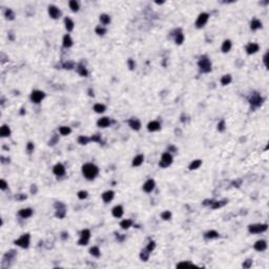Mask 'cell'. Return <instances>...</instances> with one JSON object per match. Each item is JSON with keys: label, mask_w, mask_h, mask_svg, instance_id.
<instances>
[{"label": "cell", "mask_w": 269, "mask_h": 269, "mask_svg": "<svg viewBox=\"0 0 269 269\" xmlns=\"http://www.w3.org/2000/svg\"><path fill=\"white\" fill-rule=\"evenodd\" d=\"M82 174L87 180H94L99 174V168L93 163H85L82 166Z\"/></svg>", "instance_id": "6da1fadb"}, {"label": "cell", "mask_w": 269, "mask_h": 269, "mask_svg": "<svg viewBox=\"0 0 269 269\" xmlns=\"http://www.w3.org/2000/svg\"><path fill=\"white\" fill-rule=\"evenodd\" d=\"M198 65H199L200 70L202 73H209V72H211V62H210L209 58L206 55H204V56L200 58Z\"/></svg>", "instance_id": "7a4b0ae2"}, {"label": "cell", "mask_w": 269, "mask_h": 269, "mask_svg": "<svg viewBox=\"0 0 269 269\" xmlns=\"http://www.w3.org/2000/svg\"><path fill=\"white\" fill-rule=\"evenodd\" d=\"M30 239H31V235H30V233H24L22 234L21 237L18 239V240H16L14 243H15V245H17V246L21 247V248H29L30 246Z\"/></svg>", "instance_id": "3957f363"}, {"label": "cell", "mask_w": 269, "mask_h": 269, "mask_svg": "<svg viewBox=\"0 0 269 269\" xmlns=\"http://www.w3.org/2000/svg\"><path fill=\"white\" fill-rule=\"evenodd\" d=\"M172 163V156L170 155V152H164L161 156V160L159 162V166L162 168H166Z\"/></svg>", "instance_id": "277c9868"}, {"label": "cell", "mask_w": 269, "mask_h": 269, "mask_svg": "<svg viewBox=\"0 0 269 269\" xmlns=\"http://www.w3.org/2000/svg\"><path fill=\"white\" fill-rule=\"evenodd\" d=\"M263 97L260 94H258V93H254V94H252V95L250 96L249 99H248V101H249L250 105L252 106V107H259V106H261L263 103Z\"/></svg>", "instance_id": "5b68a950"}, {"label": "cell", "mask_w": 269, "mask_h": 269, "mask_svg": "<svg viewBox=\"0 0 269 269\" xmlns=\"http://www.w3.org/2000/svg\"><path fill=\"white\" fill-rule=\"evenodd\" d=\"M268 225L267 224H252L248 226V230L250 233H262L267 230Z\"/></svg>", "instance_id": "8992f818"}, {"label": "cell", "mask_w": 269, "mask_h": 269, "mask_svg": "<svg viewBox=\"0 0 269 269\" xmlns=\"http://www.w3.org/2000/svg\"><path fill=\"white\" fill-rule=\"evenodd\" d=\"M89 239H91V231L89 229H83L80 233V239L78 241V245L80 246H85L87 245L89 242Z\"/></svg>", "instance_id": "52a82bcc"}, {"label": "cell", "mask_w": 269, "mask_h": 269, "mask_svg": "<svg viewBox=\"0 0 269 269\" xmlns=\"http://www.w3.org/2000/svg\"><path fill=\"white\" fill-rule=\"evenodd\" d=\"M55 208H56V217L59 219H63L66 215V207L63 203L61 202H56L54 204Z\"/></svg>", "instance_id": "ba28073f"}, {"label": "cell", "mask_w": 269, "mask_h": 269, "mask_svg": "<svg viewBox=\"0 0 269 269\" xmlns=\"http://www.w3.org/2000/svg\"><path fill=\"white\" fill-rule=\"evenodd\" d=\"M209 19V15L207 13H201L198 16L196 20V28L197 29H202L205 26V24L207 23Z\"/></svg>", "instance_id": "9c48e42d"}, {"label": "cell", "mask_w": 269, "mask_h": 269, "mask_svg": "<svg viewBox=\"0 0 269 269\" xmlns=\"http://www.w3.org/2000/svg\"><path fill=\"white\" fill-rule=\"evenodd\" d=\"M45 94L44 92L42 91H33L32 94H31V100H32L34 103H40V102L44 99Z\"/></svg>", "instance_id": "30bf717a"}, {"label": "cell", "mask_w": 269, "mask_h": 269, "mask_svg": "<svg viewBox=\"0 0 269 269\" xmlns=\"http://www.w3.org/2000/svg\"><path fill=\"white\" fill-rule=\"evenodd\" d=\"M48 15L52 19H58L61 16V11L56 5H50L48 7Z\"/></svg>", "instance_id": "8fae6325"}, {"label": "cell", "mask_w": 269, "mask_h": 269, "mask_svg": "<svg viewBox=\"0 0 269 269\" xmlns=\"http://www.w3.org/2000/svg\"><path fill=\"white\" fill-rule=\"evenodd\" d=\"M156 187V182L152 179H149V180H147L144 183V185H143V190L145 191V193H152V190L155 189Z\"/></svg>", "instance_id": "7c38bea8"}, {"label": "cell", "mask_w": 269, "mask_h": 269, "mask_svg": "<svg viewBox=\"0 0 269 269\" xmlns=\"http://www.w3.org/2000/svg\"><path fill=\"white\" fill-rule=\"evenodd\" d=\"M53 172H54L56 176H58V177L64 176V174H65V167H64L61 163H57V164L54 166V168H53Z\"/></svg>", "instance_id": "4fadbf2b"}, {"label": "cell", "mask_w": 269, "mask_h": 269, "mask_svg": "<svg viewBox=\"0 0 269 269\" xmlns=\"http://www.w3.org/2000/svg\"><path fill=\"white\" fill-rule=\"evenodd\" d=\"M253 248H254L256 251L262 252V251L266 250V248H267V243H266V241H264V240H259V241H256V244L253 245Z\"/></svg>", "instance_id": "5bb4252c"}, {"label": "cell", "mask_w": 269, "mask_h": 269, "mask_svg": "<svg viewBox=\"0 0 269 269\" xmlns=\"http://www.w3.org/2000/svg\"><path fill=\"white\" fill-rule=\"evenodd\" d=\"M259 50H260V46L258 43H249L246 48V53L248 55H253V54H256V53H258Z\"/></svg>", "instance_id": "9a60e30c"}, {"label": "cell", "mask_w": 269, "mask_h": 269, "mask_svg": "<svg viewBox=\"0 0 269 269\" xmlns=\"http://www.w3.org/2000/svg\"><path fill=\"white\" fill-rule=\"evenodd\" d=\"M115 197V193L113 190H106L104 193H102V200L104 201L105 203H109L111 200L114 199Z\"/></svg>", "instance_id": "2e32d148"}, {"label": "cell", "mask_w": 269, "mask_h": 269, "mask_svg": "<svg viewBox=\"0 0 269 269\" xmlns=\"http://www.w3.org/2000/svg\"><path fill=\"white\" fill-rule=\"evenodd\" d=\"M160 128H161V124L159 123L158 121H152V122H149L147 124V129H148V131H152V133L158 131Z\"/></svg>", "instance_id": "e0dca14e"}, {"label": "cell", "mask_w": 269, "mask_h": 269, "mask_svg": "<svg viewBox=\"0 0 269 269\" xmlns=\"http://www.w3.org/2000/svg\"><path fill=\"white\" fill-rule=\"evenodd\" d=\"M128 125L130 126V128L133 130H139L140 128H141V122H140V120H138V119H136V118H133V119H130L129 121H128Z\"/></svg>", "instance_id": "ac0fdd59"}, {"label": "cell", "mask_w": 269, "mask_h": 269, "mask_svg": "<svg viewBox=\"0 0 269 269\" xmlns=\"http://www.w3.org/2000/svg\"><path fill=\"white\" fill-rule=\"evenodd\" d=\"M18 215H19L20 218H22V219H28V218H30V217H32V215H33V209H32V208H23V209H20L19 212H18Z\"/></svg>", "instance_id": "d6986e66"}, {"label": "cell", "mask_w": 269, "mask_h": 269, "mask_svg": "<svg viewBox=\"0 0 269 269\" xmlns=\"http://www.w3.org/2000/svg\"><path fill=\"white\" fill-rule=\"evenodd\" d=\"M123 207L121 205H117L115 206L114 208H113V210H111V213H113V215H114L115 218H121L122 215H123Z\"/></svg>", "instance_id": "ffe728a7"}, {"label": "cell", "mask_w": 269, "mask_h": 269, "mask_svg": "<svg viewBox=\"0 0 269 269\" xmlns=\"http://www.w3.org/2000/svg\"><path fill=\"white\" fill-rule=\"evenodd\" d=\"M97 125H98L99 127L105 128V127H107V126H109V125H111V120H109L107 117L100 118V119L98 120V122H97Z\"/></svg>", "instance_id": "44dd1931"}, {"label": "cell", "mask_w": 269, "mask_h": 269, "mask_svg": "<svg viewBox=\"0 0 269 269\" xmlns=\"http://www.w3.org/2000/svg\"><path fill=\"white\" fill-rule=\"evenodd\" d=\"M183 41H184L183 33H182L181 30H178L177 32H176V34H174V42H176V44L180 45L183 43Z\"/></svg>", "instance_id": "7402d4cb"}, {"label": "cell", "mask_w": 269, "mask_h": 269, "mask_svg": "<svg viewBox=\"0 0 269 269\" xmlns=\"http://www.w3.org/2000/svg\"><path fill=\"white\" fill-rule=\"evenodd\" d=\"M76 70H77V73L82 77H87V75H89V72H87L86 67L84 66L83 64H78L76 67Z\"/></svg>", "instance_id": "603a6c76"}, {"label": "cell", "mask_w": 269, "mask_h": 269, "mask_svg": "<svg viewBox=\"0 0 269 269\" xmlns=\"http://www.w3.org/2000/svg\"><path fill=\"white\" fill-rule=\"evenodd\" d=\"M62 44H63V46L65 48H70V46L73 45V39H72V37H70L68 34H66V35L63 37Z\"/></svg>", "instance_id": "cb8c5ba5"}, {"label": "cell", "mask_w": 269, "mask_h": 269, "mask_svg": "<svg viewBox=\"0 0 269 269\" xmlns=\"http://www.w3.org/2000/svg\"><path fill=\"white\" fill-rule=\"evenodd\" d=\"M64 24H65V29H66L67 32H72L74 30V26H75L74 21L70 19V18H68V17H66V18L64 19Z\"/></svg>", "instance_id": "d4e9b609"}, {"label": "cell", "mask_w": 269, "mask_h": 269, "mask_svg": "<svg viewBox=\"0 0 269 269\" xmlns=\"http://www.w3.org/2000/svg\"><path fill=\"white\" fill-rule=\"evenodd\" d=\"M0 136L4 138V137L11 136V128L7 125H2L0 128Z\"/></svg>", "instance_id": "484cf974"}, {"label": "cell", "mask_w": 269, "mask_h": 269, "mask_svg": "<svg viewBox=\"0 0 269 269\" xmlns=\"http://www.w3.org/2000/svg\"><path fill=\"white\" fill-rule=\"evenodd\" d=\"M143 161H144V156H143V155L136 156V157L133 158V166H135V167H137V166H140V165L143 163Z\"/></svg>", "instance_id": "4316f807"}, {"label": "cell", "mask_w": 269, "mask_h": 269, "mask_svg": "<svg viewBox=\"0 0 269 269\" xmlns=\"http://www.w3.org/2000/svg\"><path fill=\"white\" fill-rule=\"evenodd\" d=\"M261 28H262V22L259 19H252V21L250 23V29L252 31H256V30L261 29Z\"/></svg>", "instance_id": "83f0119b"}, {"label": "cell", "mask_w": 269, "mask_h": 269, "mask_svg": "<svg viewBox=\"0 0 269 269\" xmlns=\"http://www.w3.org/2000/svg\"><path fill=\"white\" fill-rule=\"evenodd\" d=\"M231 46H232V44H231L230 40H225V41L223 42V44H222L221 50L223 53H228V52L231 50Z\"/></svg>", "instance_id": "f1b7e54d"}, {"label": "cell", "mask_w": 269, "mask_h": 269, "mask_svg": "<svg viewBox=\"0 0 269 269\" xmlns=\"http://www.w3.org/2000/svg\"><path fill=\"white\" fill-rule=\"evenodd\" d=\"M204 237H205L206 239L212 240V239H217V237H220V234H219V232H217L215 230H209L204 234Z\"/></svg>", "instance_id": "f546056e"}, {"label": "cell", "mask_w": 269, "mask_h": 269, "mask_svg": "<svg viewBox=\"0 0 269 269\" xmlns=\"http://www.w3.org/2000/svg\"><path fill=\"white\" fill-rule=\"evenodd\" d=\"M201 165H202V160H199V159L193 160L189 165V169L190 170H196V169H198V168L201 166Z\"/></svg>", "instance_id": "4dcf8cb0"}, {"label": "cell", "mask_w": 269, "mask_h": 269, "mask_svg": "<svg viewBox=\"0 0 269 269\" xmlns=\"http://www.w3.org/2000/svg\"><path fill=\"white\" fill-rule=\"evenodd\" d=\"M100 22L103 25H107L111 23V17L108 16L107 14H102V15H100Z\"/></svg>", "instance_id": "1f68e13d"}, {"label": "cell", "mask_w": 269, "mask_h": 269, "mask_svg": "<svg viewBox=\"0 0 269 269\" xmlns=\"http://www.w3.org/2000/svg\"><path fill=\"white\" fill-rule=\"evenodd\" d=\"M226 203H227V200H223V201H213L210 206H211L212 209H217V208H221V207H223Z\"/></svg>", "instance_id": "d6a6232c"}, {"label": "cell", "mask_w": 269, "mask_h": 269, "mask_svg": "<svg viewBox=\"0 0 269 269\" xmlns=\"http://www.w3.org/2000/svg\"><path fill=\"white\" fill-rule=\"evenodd\" d=\"M105 109H106L105 105L101 104V103H97V104L94 105V111H95L97 114H102V113H104Z\"/></svg>", "instance_id": "836d02e7"}, {"label": "cell", "mask_w": 269, "mask_h": 269, "mask_svg": "<svg viewBox=\"0 0 269 269\" xmlns=\"http://www.w3.org/2000/svg\"><path fill=\"white\" fill-rule=\"evenodd\" d=\"M131 225H133V221L129 220V219H125V220H123V221L120 223L121 228H123V229H128Z\"/></svg>", "instance_id": "e575fe53"}, {"label": "cell", "mask_w": 269, "mask_h": 269, "mask_svg": "<svg viewBox=\"0 0 269 269\" xmlns=\"http://www.w3.org/2000/svg\"><path fill=\"white\" fill-rule=\"evenodd\" d=\"M68 5H70V9L73 12H78L79 11V3L77 2L76 0H70V2H68Z\"/></svg>", "instance_id": "d590c367"}, {"label": "cell", "mask_w": 269, "mask_h": 269, "mask_svg": "<svg viewBox=\"0 0 269 269\" xmlns=\"http://www.w3.org/2000/svg\"><path fill=\"white\" fill-rule=\"evenodd\" d=\"M89 253H91L93 256H95V258H99V256H100V254H101V252H100V249H99L98 246H93L92 248L89 249Z\"/></svg>", "instance_id": "8d00e7d4"}, {"label": "cell", "mask_w": 269, "mask_h": 269, "mask_svg": "<svg viewBox=\"0 0 269 269\" xmlns=\"http://www.w3.org/2000/svg\"><path fill=\"white\" fill-rule=\"evenodd\" d=\"M59 133H60V135H62V136H68V135L72 133V129H70V127H68V126H61L60 128H59Z\"/></svg>", "instance_id": "74e56055"}, {"label": "cell", "mask_w": 269, "mask_h": 269, "mask_svg": "<svg viewBox=\"0 0 269 269\" xmlns=\"http://www.w3.org/2000/svg\"><path fill=\"white\" fill-rule=\"evenodd\" d=\"M231 80H232V78L230 75H224L221 78V84L222 85H228L231 82Z\"/></svg>", "instance_id": "f35d334b"}, {"label": "cell", "mask_w": 269, "mask_h": 269, "mask_svg": "<svg viewBox=\"0 0 269 269\" xmlns=\"http://www.w3.org/2000/svg\"><path fill=\"white\" fill-rule=\"evenodd\" d=\"M89 142H91V138H89V137L80 136L79 138H78V143L81 144V145H85V144H87V143H89Z\"/></svg>", "instance_id": "ab89813d"}, {"label": "cell", "mask_w": 269, "mask_h": 269, "mask_svg": "<svg viewBox=\"0 0 269 269\" xmlns=\"http://www.w3.org/2000/svg\"><path fill=\"white\" fill-rule=\"evenodd\" d=\"M149 251L147 249H143L142 251H141V253H140V259L142 260V261H144V262H146L147 260H148V258H149Z\"/></svg>", "instance_id": "60d3db41"}, {"label": "cell", "mask_w": 269, "mask_h": 269, "mask_svg": "<svg viewBox=\"0 0 269 269\" xmlns=\"http://www.w3.org/2000/svg\"><path fill=\"white\" fill-rule=\"evenodd\" d=\"M4 16H5V18H7V20H14L15 19V13H14L13 10H11V9H7V10L5 11Z\"/></svg>", "instance_id": "b9f144b4"}, {"label": "cell", "mask_w": 269, "mask_h": 269, "mask_svg": "<svg viewBox=\"0 0 269 269\" xmlns=\"http://www.w3.org/2000/svg\"><path fill=\"white\" fill-rule=\"evenodd\" d=\"M96 34L99 36H103L106 33V29H105L103 25H98L97 28H96Z\"/></svg>", "instance_id": "7bdbcfd3"}, {"label": "cell", "mask_w": 269, "mask_h": 269, "mask_svg": "<svg viewBox=\"0 0 269 269\" xmlns=\"http://www.w3.org/2000/svg\"><path fill=\"white\" fill-rule=\"evenodd\" d=\"M182 267H196V265L190 262H181L177 265V268H182Z\"/></svg>", "instance_id": "ee69618b"}, {"label": "cell", "mask_w": 269, "mask_h": 269, "mask_svg": "<svg viewBox=\"0 0 269 269\" xmlns=\"http://www.w3.org/2000/svg\"><path fill=\"white\" fill-rule=\"evenodd\" d=\"M161 218L164 220V221H167V220H170L171 218V212L169 210H165L161 213Z\"/></svg>", "instance_id": "f6af8a7d"}, {"label": "cell", "mask_w": 269, "mask_h": 269, "mask_svg": "<svg viewBox=\"0 0 269 269\" xmlns=\"http://www.w3.org/2000/svg\"><path fill=\"white\" fill-rule=\"evenodd\" d=\"M77 196H78V198H79L80 200H84L87 198V191H85V190H80L79 193H77Z\"/></svg>", "instance_id": "bcb514c9"}, {"label": "cell", "mask_w": 269, "mask_h": 269, "mask_svg": "<svg viewBox=\"0 0 269 269\" xmlns=\"http://www.w3.org/2000/svg\"><path fill=\"white\" fill-rule=\"evenodd\" d=\"M63 67L65 70H72V68L75 67V63H74L73 61H67V62L63 63Z\"/></svg>", "instance_id": "7dc6e473"}, {"label": "cell", "mask_w": 269, "mask_h": 269, "mask_svg": "<svg viewBox=\"0 0 269 269\" xmlns=\"http://www.w3.org/2000/svg\"><path fill=\"white\" fill-rule=\"evenodd\" d=\"M91 141H93V142L101 143V142H102L101 136H100V135H98V133H96V135H93V136L91 137Z\"/></svg>", "instance_id": "c3c4849f"}, {"label": "cell", "mask_w": 269, "mask_h": 269, "mask_svg": "<svg viewBox=\"0 0 269 269\" xmlns=\"http://www.w3.org/2000/svg\"><path fill=\"white\" fill-rule=\"evenodd\" d=\"M225 129H226V124H225V121L224 120H221L220 122H219V124H218V130H219V131H224Z\"/></svg>", "instance_id": "681fc988"}, {"label": "cell", "mask_w": 269, "mask_h": 269, "mask_svg": "<svg viewBox=\"0 0 269 269\" xmlns=\"http://www.w3.org/2000/svg\"><path fill=\"white\" fill-rule=\"evenodd\" d=\"M156 248V243L154 242V241H150L148 243V245H147V247H146V249L148 250L149 252H152V251H154V249Z\"/></svg>", "instance_id": "f907efd6"}, {"label": "cell", "mask_w": 269, "mask_h": 269, "mask_svg": "<svg viewBox=\"0 0 269 269\" xmlns=\"http://www.w3.org/2000/svg\"><path fill=\"white\" fill-rule=\"evenodd\" d=\"M34 148H35V146H34V143L32 142H29L28 143V145H26V150L31 154V152H34Z\"/></svg>", "instance_id": "816d5d0a"}, {"label": "cell", "mask_w": 269, "mask_h": 269, "mask_svg": "<svg viewBox=\"0 0 269 269\" xmlns=\"http://www.w3.org/2000/svg\"><path fill=\"white\" fill-rule=\"evenodd\" d=\"M127 65L129 67V70H133L135 66H136V63H135V61H133V59H128V60H127Z\"/></svg>", "instance_id": "f5cc1de1"}, {"label": "cell", "mask_w": 269, "mask_h": 269, "mask_svg": "<svg viewBox=\"0 0 269 269\" xmlns=\"http://www.w3.org/2000/svg\"><path fill=\"white\" fill-rule=\"evenodd\" d=\"M251 265H252V261H251V260H246V261L243 263L244 268H250Z\"/></svg>", "instance_id": "db71d44e"}, {"label": "cell", "mask_w": 269, "mask_h": 269, "mask_svg": "<svg viewBox=\"0 0 269 269\" xmlns=\"http://www.w3.org/2000/svg\"><path fill=\"white\" fill-rule=\"evenodd\" d=\"M7 181L2 179V180H1V182H0V188H1V190H5V189H7Z\"/></svg>", "instance_id": "11a10c76"}, {"label": "cell", "mask_w": 269, "mask_h": 269, "mask_svg": "<svg viewBox=\"0 0 269 269\" xmlns=\"http://www.w3.org/2000/svg\"><path fill=\"white\" fill-rule=\"evenodd\" d=\"M268 55H269V53L266 52V54L264 55V57H263V61H264V64H265L266 67H268Z\"/></svg>", "instance_id": "9f6ffc18"}, {"label": "cell", "mask_w": 269, "mask_h": 269, "mask_svg": "<svg viewBox=\"0 0 269 269\" xmlns=\"http://www.w3.org/2000/svg\"><path fill=\"white\" fill-rule=\"evenodd\" d=\"M58 140H59L58 136H54L53 137V139L50 140V143H48V144H50V145H55V144L58 142Z\"/></svg>", "instance_id": "6f0895ef"}, {"label": "cell", "mask_w": 269, "mask_h": 269, "mask_svg": "<svg viewBox=\"0 0 269 269\" xmlns=\"http://www.w3.org/2000/svg\"><path fill=\"white\" fill-rule=\"evenodd\" d=\"M15 199L18 200V201H22V200L26 199V196H24V195H17V196L15 197Z\"/></svg>", "instance_id": "680465c9"}, {"label": "cell", "mask_w": 269, "mask_h": 269, "mask_svg": "<svg viewBox=\"0 0 269 269\" xmlns=\"http://www.w3.org/2000/svg\"><path fill=\"white\" fill-rule=\"evenodd\" d=\"M37 186H36L35 184H33L32 186H31V193H33V195H36V193H37Z\"/></svg>", "instance_id": "91938a15"}, {"label": "cell", "mask_w": 269, "mask_h": 269, "mask_svg": "<svg viewBox=\"0 0 269 269\" xmlns=\"http://www.w3.org/2000/svg\"><path fill=\"white\" fill-rule=\"evenodd\" d=\"M167 152H177V147H174V146H172V145H169V146H168V148H167Z\"/></svg>", "instance_id": "94428289"}, {"label": "cell", "mask_w": 269, "mask_h": 269, "mask_svg": "<svg viewBox=\"0 0 269 269\" xmlns=\"http://www.w3.org/2000/svg\"><path fill=\"white\" fill-rule=\"evenodd\" d=\"M67 237H68V232H66V231L61 232V239H62V240H66Z\"/></svg>", "instance_id": "6125c7cd"}, {"label": "cell", "mask_w": 269, "mask_h": 269, "mask_svg": "<svg viewBox=\"0 0 269 269\" xmlns=\"http://www.w3.org/2000/svg\"><path fill=\"white\" fill-rule=\"evenodd\" d=\"M212 202H213V200H205L204 202H203V205H205V206H207V205H211L212 204Z\"/></svg>", "instance_id": "be15d7a7"}, {"label": "cell", "mask_w": 269, "mask_h": 269, "mask_svg": "<svg viewBox=\"0 0 269 269\" xmlns=\"http://www.w3.org/2000/svg\"><path fill=\"white\" fill-rule=\"evenodd\" d=\"M124 234H121V237H119V234H118V237H117V240L118 241H120V242H122V241L124 240Z\"/></svg>", "instance_id": "e7e4bbea"}, {"label": "cell", "mask_w": 269, "mask_h": 269, "mask_svg": "<svg viewBox=\"0 0 269 269\" xmlns=\"http://www.w3.org/2000/svg\"><path fill=\"white\" fill-rule=\"evenodd\" d=\"M89 95L91 96V97H94V91H93L92 89H89Z\"/></svg>", "instance_id": "03108f58"}, {"label": "cell", "mask_w": 269, "mask_h": 269, "mask_svg": "<svg viewBox=\"0 0 269 269\" xmlns=\"http://www.w3.org/2000/svg\"><path fill=\"white\" fill-rule=\"evenodd\" d=\"M20 114H21V115L24 114V108H21V111H20Z\"/></svg>", "instance_id": "003e7915"}]
</instances>
